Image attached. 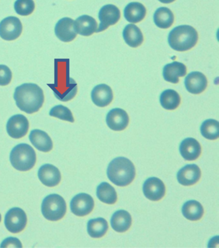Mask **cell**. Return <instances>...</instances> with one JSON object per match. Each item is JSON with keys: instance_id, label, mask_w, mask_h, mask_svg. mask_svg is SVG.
<instances>
[{"instance_id": "6da1fadb", "label": "cell", "mask_w": 219, "mask_h": 248, "mask_svg": "<svg viewBox=\"0 0 219 248\" xmlns=\"http://www.w3.org/2000/svg\"><path fill=\"white\" fill-rule=\"evenodd\" d=\"M14 98L17 107L29 114L38 112L44 101V91L34 83H24L16 87Z\"/></svg>"}, {"instance_id": "7a4b0ae2", "label": "cell", "mask_w": 219, "mask_h": 248, "mask_svg": "<svg viewBox=\"0 0 219 248\" xmlns=\"http://www.w3.org/2000/svg\"><path fill=\"white\" fill-rule=\"evenodd\" d=\"M107 175L113 184L118 186H126L134 181L136 169L130 159L117 157L109 163Z\"/></svg>"}, {"instance_id": "3957f363", "label": "cell", "mask_w": 219, "mask_h": 248, "mask_svg": "<svg viewBox=\"0 0 219 248\" xmlns=\"http://www.w3.org/2000/svg\"><path fill=\"white\" fill-rule=\"evenodd\" d=\"M198 38V34L193 27L180 25L169 33L168 42L174 50L184 52L192 48L196 45Z\"/></svg>"}, {"instance_id": "277c9868", "label": "cell", "mask_w": 219, "mask_h": 248, "mask_svg": "<svg viewBox=\"0 0 219 248\" xmlns=\"http://www.w3.org/2000/svg\"><path fill=\"white\" fill-rule=\"evenodd\" d=\"M11 165L17 170H30L36 163V154L34 148L27 144H19L12 150L10 155Z\"/></svg>"}, {"instance_id": "5b68a950", "label": "cell", "mask_w": 219, "mask_h": 248, "mask_svg": "<svg viewBox=\"0 0 219 248\" xmlns=\"http://www.w3.org/2000/svg\"><path fill=\"white\" fill-rule=\"evenodd\" d=\"M43 216L50 221L62 219L66 213V203L63 197L58 194H51L45 197L42 205Z\"/></svg>"}, {"instance_id": "8992f818", "label": "cell", "mask_w": 219, "mask_h": 248, "mask_svg": "<svg viewBox=\"0 0 219 248\" xmlns=\"http://www.w3.org/2000/svg\"><path fill=\"white\" fill-rule=\"evenodd\" d=\"M27 215L22 209L13 208L8 211L5 217V225L8 231L18 233L26 227Z\"/></svg>"}, {"instance_id": "52a82bcc", "label": "cell", "mask_w": 219, "mask_h": 248, "mask_svg": "<svg viewBox=\"0 0 219 248\" xmlns=\"http://www.w3.org/2000/svg\"><path fill=\"white\" fill-rule=\"evenodd\" d=\"M22 31L20 19L16 17H5L0 22V37L4 40H16L20 36Z\"/></svg>"}, {"instance_id": "ba28073f", "label": "cell", "mask_w": 219, "mask_h": 248, "mask_svg": "<svg viewBox=\"0 0 219 248\" xmlns=\"http://www.w3.org/2000/svg\"><path fill=\"white\" fill-rule=\"evenodd\" d=\"M95 202L91 195L85 193H79L72 199L70 208L72 213L78 217H85L93 210Z\"/></svg>"}, {"instance_id": "9c48e42d", "label": "cell", "mask_w": 219, "mask_h": 248, "mask_svg": "<svg viewBox=\"0 0 219 248\" xmlns=\"http://www.w3.org/2000/svg\"><path fill=\"white\" fill-rule=\"evenodd\" d=\"M99 18L101 23L97 32H102L111 25L116 24L120 18V10L111 4L103 6L100 10Z\"/></svg>"}, {"instance_id": "30bf717a", "label": "cell", "mask_w": 219, "mask_h": 248, "mask_svg": "<svg viewBox=\"0 0 219 248\" xmlns=\"http://www.w3.org/2000/svg\"><path fill=\"white\" fill-rule=\"evenodd\" d=\"M29 129V122L26 117L17 114L11 117L8 121V134L14 139H21L26 136Z\"/></svg>"}, {"instance_id": "8fae6325", "label": "cell", "mask_w": 219, "mask_h": 248, "mask_svg": "<svg viewBox=\"0 0 219 248\" xmlns=\"http://www.w3.org/2000/svg\"><path fill=\"white\" fill-rule=\"evenodd\" d=\"M143 191L145 196L149 200L158 201L165 196L166 187L161 179L150 177L144 183Z\"/></svg>"}, {"instance_id": "7c38bea8", "label": "cell", "mask_w": 219, "mask_h": 248, "mask_svg": "<svg viewBox=\"0 0 219 248\" xmlns=\"http://www.w3.org/2000/svg\"><path fill=\"white\" fill-rule=\"evenodd\" d=\"M73 19L70 17H63L57 23L55 27V33L56 36L63 42H70L77 37L74 27Z\"/></svg>"}, {"instance_id": "4fadbf2b", "label": "cell", "mask_w": 219, "mask_h": 248, "mask_svg": "<svg viewBox=\"0 0 219 248\" xmlns=\"http://www.w3.org/2000/svg\"><path fill=\"white\" fill-rule=\"evenodd\" d=\"M106 123L109 128L114 131L125 130L130 123L128 114L123 109L117 108L109 111L106 117Z\"/></svg>"}, {"instance_id": "5bb4252c", "label": "cell", "mask_w": 219, "mask_h": 248, "mask_svg": "<svg viewBox=\"0 0 219 248\" xmlns=\"http://www.w3.org/2000/svg\"><path fill=\"white\" fill-rule=\"evenodd\" d=\"M186 89L193 94H199L206 90L208 80L200 72H192L188 74L185 80Z\"/></svg>"}, {"instance_id": "9a60e30c", "label": "cell", "mask_w": 219, "mask_h": 248, "mask_svg": "<svg viewBox=\"0 0 219 248\" xmlns=\"http://www.w3.org/2000/svg\"><path fill=\"white\" fill-rule=\"evenodd\" d=\"M38 177L41 182L48 187L56 186L59 184L61 180L59 170L50 164H46L40 168Z\"/></svg>"}, {"instance_id": "2e32d148", "label": "cell", "mask_w": 219, "mask_h": 248, "mask_svg": "<svg viewBox=\"0 0 219 248\" xmlns=\"http://www.w3.org/2000/svg\"><path fill=\"white\" fill-rule=\"evenodd\" d=\"M201 176V171L198 166L189 165L178 171L177 179L179 184L188 186L196 184Z\"/></svg>"}, {"instance_id": "e0dca14e", "label": "cell", "mask_w": 219, "mask_h": 248, "mask_svg": "<svg viewBox=\"0 0 219 248\" xmlns=\"http://www.w3.org/2000/svg\"><path fill=\"white\" fill-rule=\"evenodd\" d=\"M91 99L94 104L98 107H106L112 102L113 99L112 89L105 84L96 86L91 92Z\"/></svg>"}, {"instance_id": "ac0fdd59", "label": "cell", "mask_w": 219, "mask_h": 248, "mask_svg": "<svg viewBox=\"0 0 219 248\" xmlns=\"http://www.w3.org/2000/svg\"><path fill=\"white\" fill-rule=\"evenodd\" d=\"M179 150L182 157L190 161L198 159L202 152L199 142L191 138L185 139L181 142Z\"/></svg>"}, {"instance_id": "d6986e66", "label": "cell", "mask_w": 219, "mask_h": 248, "mask_svg": "<svg viewBox=\"0 0 219 248\" xmlns=\"http://www.w3.org/2000/svg\"><path fill=\"white\" fill-rule=\"evenodd\" d=\"M76 32L83 36H89L97 32V21L88 15L81 16L74 21Z\"/></svg>"}, {"instance_id": "ffe728a7", "label": "cell", "mask_w": 219, "mask_h": 248, "mask_svg": "<svg viewBox=\"0 0 219 248\" xmlns=\"http://www.w3.org/2000/svg\"><path fill=\"white\" fill-rule=\"evenodd\" d=\"M187 66L182 62H174L166 64L163 70L164 79L172 83H177L179 78L187 74Z\"/></svg>"}, {"instance_id": "44dd1931", "label": "cell", "mask_w": 219, "mask_h": 248, "mask_svg": "<svg viewBox=\"0 0 219 248\" xmlns=\"http://www.w3.org/2000/svg\"><path fill=\"white\" fill-rule=\"evenodd\" d=\"M29 140L34 147L40 151L48 152L53 148L52 140L47 133L41 130H33L29 135Z\"/></svg>"}, {"instance_id": "7402d4cb", "label": "cell", "mask_w": 219, "mask_h": 248, "mask_svg": "<svg viewBox=\"0 0 219 248\" xmlns=\"http://www.w3.org/2000/svg\"><path fill=\"white\" fill-rule=\"evenodd\" d=\"M131 216L130 213L126 210L117 211L111 217V227L118 233H124L128 231L131 226Z\"/></svg>"}, {"instance_id": "603a6c76", "label": "cell", "mask_w": 219, "mask_h": 248, "mask_svg": "<svg viewBox=\"0 0 219 248\" xmlns=\"http://www.w3.org/2000/svg\"><path fill=\"white\" fill-rule=\"evenodd\" d=\"M146 11L145 6L138 2L129 3L124 9V17L129 22H140L146 17Z\"/></svg>"}, {"instance_id": "cb8c5ba5", "label": "cell", "mask_w": 219, "mask_h": 248, "mask_svg": "<svg viewBox=\"0 0 219 248\" xmlns=\"http://www.w3.org/2000/svg\"><path fill=\"white\" fill-rule=\"evenodd\" d=\"M123 37L126 44L132 48L138 47L144 42L142 31L134 24H129L125 27Z\"/></svg>"}, {"instance_id": "d4e9b609", "label": "cell", "mask_w": 219, "mask_h": 248, "mask_svg": "<svg viewBox=\"0 0 219 248\" xmlns=\"http://www.w3.org/2000/svg\"><path fill=\"white\" fill-rule=\"evenodd\" d=\"M182 213L187 219L191 221H197L203 217L204 208L201 203L197 201H189L184 204Z\"/></svg>"}, {"instance_id": "484cf974", "label": "cell", "mask_w": 219, "mask_h": 248, "mask_svg": "<svg viewBox=\"0 0 219 248\" xmlns=\"http://www.w3.org/2000/svg\"><path fill=\"white\" fill-rule=\"evenodd\" d=\"M154 21L160 29H167L173 25L175 16L173 13L167 7H160L154 15Z\"/></svg>"}, {"instance_id": "4316f807", "label": "cell", "mask_w": 219, "mask_h": 248, "mask_svg": "<svg viewBox=\"0 0 219 248\" xmlns=\"http://www.w3.org/2000/svg\"><path fill=\"white\" fill-rule=\"evenodd\" d=\"M108 229V223L103 218H94L88 223V233L92 238L103 237Z\"/></svg>"}, {"instance_id": "83f0119b", "label": "cell", "mask_w": 219, "mask_h": 248, "mask_svg": "<svg viewBox=\"0 0 219 248\" xmlns=\"http://www.w3.org/2000/svg\"><path fill=\"white\" fill-rule=\"evenodd\" d=\"M160 100L163 108L168 110H173L179 106L181 97L177 92L168 89L161 93Z\"/></svg>"}, {"instance_id": "f1b7e54d", "label": "cell", "mask_w": 219, "mask_h": 248, "mask_svg": "<svg viewBox=\"0 0 219 248\" xmlns=\"http://www.w3.org/2000/svg\"><path fill=\"white\" fill-rule=\"evenodd\" d=\"M97 195L99 200L107 204H114L117 201V191L107 183H102L97 187Z\"/></svg>"}, {"instance_id": "f546056e", "label": "cell", "mask_w": 219, "mask_h": 248, "mask_svg": "<svg viewBox=\"0 0 219 248\" xmlns=\"http://www.w3.org/2000/svg\"><path fill=\"white\" fill-rule=\"evenodd\" d=\"M201 134L209 140H216L219 137V124L218 121L207 120L201 126Z\"/></svg>"}, {"instance_id": "4dcf8cb0", "label": "cell", "mask_w": 219, "mask_h": 248, "mask_svg": "<svg viewBox=\"0 0 219 248\" xmlns=\"http://www.w3.org/2000/svg\"><path fill=\"white\" fill-rule=\"evenodd\" d=\"M50 116L70 123H73L75 121L71 110L67 107L60 105H57L51 109Z\"/></svg>"}, {"instance_id": "1f68e13d", "label": "cell", "mask_w": 219, "mask_h": 248, "mask_svg": "<svg viewBox=\"0 0 219 248\" xmlns=\"http://www.w3.org/2000/svg\"><path fill=\"white\" fill-rule=\"evenodd\" d=\"M15 9L17 15L27 16L31 15L35 9V3L33 0H16Z\"/></svg>"}, {"instance_id": "d6a6232c", "label": "cell", "mask_w": 219, "mask_h": 248, "mask_svg": "<svg viewBox=\"0 0 219 248\" xmlns=\"http://www.w3.org/2000/svg\"><path fill=\"white\" fill-rule=\"evenodd\" d=\"M13 78L11 69L7 66L0 64V86L9 85Z\"/></svg>"}, {"instance_id": "836d02e7", "label": "cell", "mask_w": 219, "mask_h": 248, "mask_svg": "<svg viewBox=\"0 0 219 248\" xmlns=\"http://www.w3.org/2000/svg\"><path fill=\"white\" fill-rule=\"evenodd\" d=\"M1 248L5 247H18L21 248L23 247L21 245L20 241L16 238L9 237L7 239L4 240L2 242L1 246Z\"/></svg>"}, {"instance_id": "e575fe53", "label": "cell", "mask_w": 219, "mask_h": 248, "mask_svg": "<svg viewBox=\"0 0 219 248\" xmlns=\"http://www.w3.org/2000/svg\"><path fill=\"white\" fill-rule=\"evenodd\" d=\"M159 1L161 2V3L167 4L173 3V2L175 1V0H159Z\"/></svg>"}, {"instance_id": "d590c367", "label": "cell", "mask_w": 219, "mask_h": 248, "mask_svg": "<svg viewBox=\"0 0 219 248\" xmlns=\"http://www.w3.org/2000/svg\"><path fill=\"white\" fill-rule=\"evenodd\" d=\"M1 214H0V222H1Z\"/></svg>"}]
</instances>
